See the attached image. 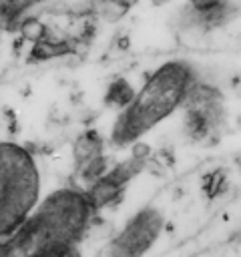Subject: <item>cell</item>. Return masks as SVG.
<instances>
[{"label":"cell","mask_w":241,"mask_h":257,"mask_svg":"<svg viewBox=\"0 0 241 257\" xmlns=\"http://www.w3.org/2000/svg\"><path fill=\"white\" fill-rule=\"evenodd\" d=\"M199 78L195 66L183 60H171L149 74L141 90L135 92L133 100L120 110L110 141L116 147L137 143L155 124L171 116L183 106L191 84Z\"/></svg>","instance_id":"6da1fadb"},{"label":"cell","mask_w":241,"mask_h":257,"mask_svg":"<svg viewBox=\"0 0 241 257\" xmlns=\"http://www.w3.org/2000/svg\"><path fill=\"white\" fill-rule=\"evenodd\" d=\"M40 203V173L28 149L0 143V241L10 239Z\"/></svg>","instance_id":"7a4b0ae2"},{"label":"cell","mask_w":241,"mask_h":257,"mask_svg":"<svg viewBox=\"0 0 241 257\" xmlns=\"http://www.w3.org/2000/svg\"><path fill=\"white\" fill-rule=\"evenodd\" d=\"M163 215L155 207H145L127 221L110 243V257H143L163 231Z\"/></svg>","instance_id":"3957f363"},{"label":"cell","mask_w":241,"mask_h":257,"mask_svg":"<svg viewBox=\"0 0 241 257\" xmlns=\"http://www.w3.org/2000/svg\"><path fill=\"white\" fill-rule=\"evenodd\" d=\"M135 92L137 90H133V86L127 80H116L108 88V100H112V104H116L118 108H125L133 100Z\"/></svg>","instance_id":"277c9868"},{"label":"cell","mask_w":241,"mask_h":257,"mask_svg":"<svg viewBox=\"0 0 241 257\" xmlns=\"http://www.w3.org/2000/svg\"><path fill=\"white\" fill-rule=\"evenodd\" d=\"M50 257H82V255H80L78 245H72V247H66V249H62V251H58V253H54Z\"/></svg>","instance_id":"5b68a950"},{"label":"cell","mask_w":241,"mask_h":257,"mask_svg":"<svg viewBox=\"0 0 241 257\" xmlns=\"http://www.w3.org/2000/svg\"><path fill=\"white\" fill-rule=\"evenodd\" d=\"M239 171H241V159H239Z\"/></svg>","instance_id":"8992f818"},{"label":"cell","mask_w":241,"mask_h":257,"mask_svg":"<svg viewBox=\"0 0 241 257\" xmlns=\"http://www.w3.org/2000/svg\"><path fill=\"white\" fill-rule=\"evenodd\" d=\"M239 124H241V116H239Z\"/></svg>","instance_id":"52a82bcc"}]
</instances>
